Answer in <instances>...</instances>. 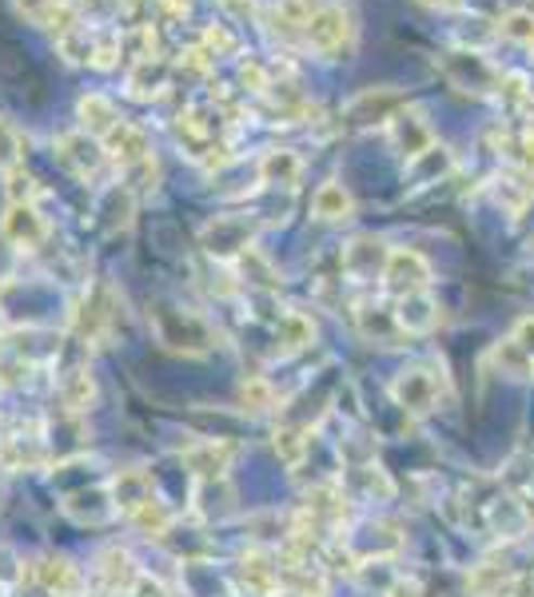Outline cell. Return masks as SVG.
Here are the masks:
<instances>
[{
	"mask_svg": "<svg viewBox=\"0 0 534 597\" xmlns=\"http://www.w3.org/2000/svg\"><path fill=\"white\" fill-rule=\"evenodd\" d=\"M383 291L403 299V295H419L431 287V263L419 256V251H411V247H391V256H387V268H383Z\"/></svg>",
	"mask_w": 534,
	"mask_h": 597,
	"instance_id": "obj_11",
	"label": "cell"
},
{
	"mask_svg": "<svg viewBox=\"0 0 534 597\" xmlns=\"http://www.w3.org/2000/svg\"><path fill=\"white\" fill-rule=\"evenodd\" d=\"M4 176H9V183H4L9 204H37V199H40V183L32 180L25 168H13V171H4Z\"/></svg>",
	"mask_w": 534,
	"mask_h": 597,
	"instance_id": "obj_39",
	"label": "cell"
},
{
	"mask_svg": "<svg viewBox=\"0 0 534 597\" xmlns=\"http://www.w3.org/2000/svg\"><path fill=\"white\" fill-rule=\"evenodd\" d=\"M0 168L4 171L21 168V135H16V128L4 116H0Z\"/></svg>",
	"mask_w": 534,
	"mask_h": 597,
	"instance_id": "obj_40",
	"label": "cell"
},
{
	"mask_svg": "<svg viewBox=\"0 0 534 597\" xmlns=\"http://www.w3.org/2000/svg\"><path fill=\"white\" fill-rule=\"evenodd\" d=\"M104 144H108V152H113V159L120 164V168H128V164H140V159L152 156L148 132H144V128H136V124H128V120L116 124L113 135H108Z\"/></svg>",
	"mask_w": 534,
	"mask_h": 597,
	"instance_id": "obj_27",
	"label": "cell"
},
{
	"mask_svg": "<svg viewBox=\"0 0 534 597\" xmlns=\"http://www.w3.org/2000/svg\"><path fill=\"white\" fill-rule=\"evenodd\" d=\"M116 323H120V299L113 283H92L73 311V339L84 347H100L116 335Z\"/></svg>",
	"mask_w": 534,
	"mask_h": 597,
	"instance_id": "obj_3",
	"label": "cell"
},
{
	"mask_svg": "<svg viewBox=\"0 0 534 597\" xmlns=\"http://www.w3.org/2000/svg\"><path fill=\"white\" fill-rule=\"evenodd\" d=\"M76 116H80V128H84L92 140H108V135H113V128L120 124V116H116V104L108 96H100V92H88V96H80V104H76Z\"/></svg>",
	"mask_w": 534,
	"mask_h": 597,
	"instance_id": "obj_26",
	"label": "cell"
},
{
	"mask_svg": "<svg viewBox=\"0 0 534 597\" xmlns=\"http://www.w3.org/2000/svg\"><path fill=\"white\" fill-rule=\"evenodd\" d=\"M272 451L287 470H296V466H303V458L311 451V430L296 427V423H279L272 434Z\"/></svg>",
	"mask_w": 534,
	"mask_h": 597,
	"instance_id": "obj_30",
	"label": "cell"
},
{
	"mask_svg": "<svg viewBox=\"0 0 534 597\" xmlns=\"http://www.w3.org/2000/svg\"><path fill=\"white\" fill-rule=\"evenodd\" d=\"M56 394L68 415H84L88 406L96 403V378L88 371V363H73L64 366L61 378H56Z\"/></svg>",
	"mask_w": 534,
	"mask_h": 597,
	"instance_id": "obj_23",
	"label": "cell"
},
{
	"mask_svg": "<svg viewBox=\"0 0 534 597\" xmlns=\"http://www.w3.org/2000/svg\"><path fill=\"white\" fill-rule=\"evenodd\" d=\"M164 80H168V73H164V64L152 56V61H140L136 68L128 73V92L136 100H152L164 88Z\"/></svg>",
	"mask_w": 534,
	"mask_h": 597,
	"instance_id": "obj_36",
	"label": "cell"
},
{
	"mask_svg": "<svg viewBox=\"0 0 534 597\" xmlns=\"http://www.w3.org/2000/svg\"><path fill=\"white\" fill-rule=\"evenodd\" d=\"M387 597H422V594H419V582H411V577H395L391 589H387Z\"/></svg>",
	"mask_w": 534,
	"mask_h": 597,
	"instance_id": "obj_44",
	"label": "cell"
},
{
	"mask_svg": "<svg viewBox=\"0 0 534 597\" xmlns=\"http://www.w3.org/2000/svg\"><path fill=\"white\" fill-rule=\"evenodd\" d=\"M275 566H279V589L287 597H327V566H320L308 554H296V549H284L275 554Z\"/></svg>",
	"mask_w": 534,
	"mask_h": 597,
	"instance_id": "obj_5",
	"label": "cell"
},
{
	"mask_svg": "<svg viewBox=\"0 0 534 597\" xmlns=\"http://www.w3.org/2000/svg\"><path fill=\"white\" fill-rule=\"evenodd\" d=\"M387 128H391V144H395V152H399V156H407V164L435 144V132L427 128V120H422L419 112H411V108L399 112V116L387 124Z\"/></svg>",
	"mask_w": 534,
	"mask_h": 597,
	"instance_id": "obj_22",
	"label": "cell"
},
{
	"mask_svg": "<svg viewBox=\"0 0 534 597\" xmlns=\"http://www.w3.org/2000/svg\"><path fill=\"white\" fill-rule=\"evenodd\" d=\"M443 73H447L451 85L463 88V92H474V96H491L503 85V73L486 61L483 52H447L443 56Z\"/></svg>",
	"mask_w": 534,
	"mask_h": 597,
	"instance_id": "obj_10",
	"label": "cell"
},
{
	"mask_svg": "<svg viewBox=\"0 0 534 597\" xmlns=\"http://www.w3.org/2000/svg\"><path fill=\"white\" fill-rule=\"evenodd\" d=\"M148 319L156 339L172 354L199 359V354H208L211 347H216V327H211L199 311H187V307H175V303H152Z\"/></svg>",
	"mask_w": 534,
	"mask_h": 597,
	"instance_id": "obj_2",
	"label": "cell"
},
{
	"mask_svg": "<svg viewBox=\"0 0 534 597\" xmlns=\"http://www.w3.org/2000/svg\"><path fill=\"white\" fill-rule=\"evenodd\" d=\"M128 597H168V589H164V582H156L152 573H140L136 585H132V594Z\"/></svg>",
	"mask_w": 534,
	"mask_h": 597,
	"instance_id": "obj_42",
	"label": "cell"
},
{
	"mask_svg": "<svg viewBox=\"0 0 534 597\" xmlns=\"http://www.w3.org/2000/svg\"><path fill=\"white\" fill-rule=\"evenodd\" d=\"M491 363H495L498 371H503V375H515V378H531V375H534L531 354L522 351V347H519L515 339H503V342H498L495 351H491Z\"/></svg>",
	"mask_w": 534,
	"mask_h": 597,
	"instance_id": "obj_37",
	"label": "cell"
},
{
	"mask_svg": "<svg viewBox=\"0 0 534 597\" xmlns=\"http://www.w3.org/2000/svg\"><path fill=\"white\" fill-rule=\"evenodd\" d=\"M311 216L320 223H348L355 216V199L339 180H327L311 195Z\"/></svg>",
	"mask_w": 534,
	"mask_h": 597,
	"instance_id": "obj_25",
	"label": "cell"
},
{
	"mask_svg": "<svg viewBox=\"0 0 534 597\" xmlns=\"http://www.w3.org/2000/svg\"><path fill=\"white\" fill-rule=\"evenodd\" d=\"M315 339V323L303 311H284L275 319V359H291V354L308 351Z\"/></svg>",
	"mask_w": 534,
	"mask_h": 597,
	"instance_id": "obj_24",
	"label": "cell"
},
{
	"mask_svg": "<svg viewBox=\"0 0 534 597\" xmlns=\"http://www.w3.org/2000/svg\"><path fill=\"white\" fill-rule=\"evenodd\" d=\"M351 33V16L339 4H324V9H311L308 25H303V40L315 52H339L343 40Z\"/></svg>",
	"mask_w": 534,
	"mask_h": 597,
	"instance_id": "obj_17",
	"label": "cell"
},
{
	"mask_svg": "<svg viewBox=\"0 0 534 597\" xmlns=\"http://www.w3.org/2000/svg\"><path fill=\"white\" fill-rule=\"evenodd\" d=\"M251 235H256V223L244 220V216H216V220L204 228L199 244L208 256H216L220 263H232V259H244L251 251Z\"/></svg>",
	"mask_w": 534,
	"mask_h": 597,
	"instance_id": "obj_6",
	"label": "cell"
},
{
	"mask_svg": "<svg viewBox=\"0 0 534 597\" xmlns=\"http://www.w3.org/2000/svg\"><path fill=\"white\" fill-rule=\"evenodd\" d=\"M108 494H113V506L120 518H132L136 510H144L152 498H160L156 494V482H152L148 470H120V475L108 478Z\"/></svg>",
	"mask_w": 534,
	"mask_h": 597,
	"instance_id": "obj_18",
	"label": "cell"
},
{
	"mask_svg": "<svg viewBox=\"0 0 534 597\" xmlns=\"http://www.w3.org/2000/svg\"><path fill=\"white\" fill-rule=\"evenodd\" d=\"M16 256H21V251H16V247L9 244V239H4V235H0V291H4V287H13V275H16Z\"/></svg>",
	"mask_w": 534,
	"mask_h": 597,
	"instance_id": "obj_41",
	"label": "cell"
},
{
	"mask_svg": "<svg viewBox=\"0 0 534 597\" xmlns=\"http://www.w3.org/2000/svg\"><path fill=\"white\" fill-rule=\"evenodd\" d=\"M44 463H49L44 430H13V434H0V470L25 475V470H40Z\"/></svg>",
	"mask_w": 534,
	"mask_h": 597,
	"instance_id": "obj_14",
	"label": "cell"
},
{
	"mask_svg": "<svg viewBox=\"0 0 534 597\" xmlns=\"http://www.w3.org/2000/svg\"><path fill=\"white\" fill-rule=\"evenodd\" d=\"M13 594H40V597H84V577L68 558L44 554V558L25 561L16 577Z\"/></svg>",
	"mask_w": 534,
	"mask_h": 597,
	"instance_id": "obj_4",
	"label": "cell"
},
{
	"mask_svg": "<svg viewBox=\"0 0 534 597\" xmlns=\"http://www.w3.org/2000/svg\"><path fill=\"white\" fill-rule=\"evenodd\" d=\"M467 589L474 597H519V573H510L507 566H474L467 573Z\"/></svg>",
	"mask_w": 534,
	"mask_h": 597,
	"instance_id": "obj_29",
	"label": "cell"
},
{
	"mask_svg": "<svg viewBox=\"0 0 534 597\" xmlns=\"http://www.w3.org/2000/svg\"><path fill=\"white\" fill-rule=\"evenodd\" d=\"M64 514L73 518L76 525H104L116 518V506H113V494H108V482L104 486H92V490H76L64 498Z\"/></svg>",
	"mask_w": 534,
	"mask_h": 597,
	"instance_id": "obj_21",
	"label": "cell"
},
{
	"mask_svg": "<svg viewBox=\"0 0 534 597\" xmlns=\"http://www.w3.org/2000/svg\"><path fill=\"white\" fill-rule=\"evenodd\" d=\"M0 498H4V490H0Z\"/></svg>",
	"mask_w": 534,
	"mask_h": 597,
	"instance_id": "obj_47",
	"label": "cell"
},
{
	"mask_svg": "<svg viewBox=\"0 0 534 597\" xmlns=\"http://www.w3.org/2000/svg\"><path fill=\"white\" fill-rule=\"evenodd\" d=\"M403 108H407V92H395V88H363L360 96L348 100L343 124H351V128H375V124H391Z\"/></svg>",
	"mask_w": 534,
	"mask_h": 597,
	"instance_id": "obj_9",
	"label": "cell"
},
{
	"mask_svg": "<svg viewBox=\"0 0 534 597\" xmlns=\"http://www.w3.org/2000/svg\"><path fill=\"white\" fill-rule=\"evenodd\" d=\"M531 180H526V171H507V176H498L495 180V199L503 204V208L510 211V216H522V208L531 204Z\"/></svg>",
	"mask_w": 534,
	"mask_h": 597,
	"instance_id": "obj_35",
	"label": "cell"
},
{
	"mask_svg": "<svg viewBox=\"0 0 534 597\" xmlns=\"http://www.w3.org/2000/svg\"><path fill=\"white\" fill-rule=\"evenodd\" d=\"M348 478L363 486V498H375V502H391V498H395V482H391V475H387V470L375 463V458L351 463L348 466Z\"/></svg>",
	"mask_w": 534,
	"mask_h": 597,
	"instance_id": "obj_31",
	"label": "cell"
},
{
	"mask_svg": "<svg viewBox=\"0 0 534 597\" xmlns=\"http://www.w3.org/2000/svg\"><path fill=\"white\" fill-rule=\"evenodd\" d=\"M208 49L216 52V56H220V52H232L236 49V37H232V33H224V28H208Z\"/></svg>",
	"mask_w": 534,
	"mask_h": 597,
	"instance_id": "obj_43",
	"label": "cell"
},
{
	"mask_svg": "<svg viewBox=\"0 0 534 597\" xmlns=\"http://www.w3.org/2000/svg\"><path fill=\"white\" fill-rule=\"evenodd\" d=\"M498 37H507L510 44H522V49H534V13H507L498 21Z\"/></svg>",
	"mask_w": 534,
	"mask_h": 597,
	"instance_id": "obj_38",
	"label": "cell"
},
{
	"mask_svg": "<svg viewBox=\"0 0 534 597\" xmlns=\"http://www.w3.org/2000/svg\"><path fill=\"white\" fill-rule=\"evenodd\" d=\"M275 399L279 394H275V387L263 375H248L236 387V403L244 415H268V411H275Z\"/></svg>",
	"mask_w": 534,
	"mask_h": 597,
	"instance_id": "obj_33",
	"label": "cell"
},
{
	"mask_svg": "<svg viewBox=\"0 0 534 597\" xmlns=\"http://www.w3.org/2000/svg\"><path fill=\"white\" fill-rule=\"evenodd\" d=\"M522 510H526V518H534V478H531V490H526V502H522Z\"/></svg>",
	"mask_w": 534,
	"mask_h": 597,
	"instance_id": "obj_46",
	"label": "cell"
},
{
	"mask_svg": "<svg viewBox=\"0 0 534 597\" xmlns=\"http://www.w3.org/2000/svg\"><path fill=\"white\" fill-rule=\"evenodd\" d=\"M128 522L136 525V530H140V534H144V537H156V542H164V537L172 534L175 514L168 510V502H164V498H152L148 506H144V510L132 514Z\"/></svg>",
	"mask_w": 534,
	"mask_h": 597,
	"instance_id": "obj_34",
	"label": "cell"
},
{
	"mask_svg": "<svg viewBox=\"0 0 534 597\" xmlns=\"http://www.w3.org/2000/svg\"><path fill=\"white\" fill-rule=\"evenodd\" d=\"M455 168V156H451L447 147L443 144H431L427 147V152H422V156H415L407 164V171H411V183H415V187H427V183H439L443 180V176H447V171Z\"/></svg>",
	"mask_w": 534,
	"mask_h": 597,
	"instance_id": "obj_32",
	"label": "cell"
},
{
	"mask_svg": "<svg viewBox=\"0 0 534 597\" xmlns=\"http://www.w3.org/2000/svg\"><path fill=\"white\" fill-rule=\"evenodd\" d=\"M260 180L268 187H296L303 180V159L291 147H272L260 156Z\"/></svg>",
	"mask_w": 534,
	"mask_h": 597,
	"instance_id": "obj_28",
	"label": "cell"
},
{
	"mask_svg": "<svg viewBox=\"0 0 534 597\" xmlns=\"http://www.w3.org/2000/svg\"><path fill=\"white\" fill-rule=\"evenodd\" d=\"M92 577H96L100 594L108 597H128L132 594V585L140 577V566L132 561V554L120 546H108L96 554V566H92Z\"/></svg>",
	"mask_w": 534,
	"mask_h": 597,
	"instance_id": "obj_15",
	"label": "cell"
},
{
	"mask_svg": "<svg viewBox=\"0 0 534 597\" xmlns=\"http://www.w3.org/2000/svg\"><path fill=\"white\" fill-rule=\"evenodd\" d=\"M391 315H395L399 335H431V330L439 327V303L427 291L395 299Z\"/></svg>",
	"mask_w": 534,
	"mask_h": 597,
	"instance_id": "obj_20",
	"label": "cell"
},
{
	"mask_svg": "<svg viewBox=\"0 0 534 597\" xmlns=\"http://www.w3.org/2000/svg\"><path fill=\"white\" fill-rule=\"evenodd\" d=\"M239 594L248 597H279V566H275V554L263 546H251L239 554L236 561V573H232Z\"/></svg>",
	"mask_w": 534,
	"mask_h": 597,
	"instance_id": "obj_8",
	"label": "cell"
},
{
	"mask_svg": "<svg viewBox=\"0 0 534 597\" xmlns=\"http://www.w3.org/2000/svg\"><path fill=\"white\" fill-rule=\"evenodd\" d=\"M0 235L25 256V251H37L49 239V223L37 211V204H9V216L0 223Z\"/></svg>",
	"mask_w": 534,
	"mask_h": 597,
	"instance_id": "obj_16",
	"label": "cell"
},
{
	"mask_svg": "<svg viewBox=\"0 0 534 597\" xmlns=\"http://www.w3.org/2000/svg\"><path fill=\"white\" fill-rule=\"evenodd\" d=\"M52 147H56V159L73 171L76 180H92V176L100 171V164H104V147H100L88 132L61 135Z\"/></svg>",
	"mask_w": 534,
	"mask_h": 597,
	"instance_id": "obj_19",
	"label": "cell"
},
{
	"mask_svg": "<svg viewBox=\"0 0 534 597\" xmlns=\"http://www.w3.org/2000/svg\"><path fill=\"white\" fill-rule=\"evenodd\" d=\"M303 514L311 522L320 525L324 534L331 537H343V530L351 525V498L348 490L339 482H320V486L308 490V502H303Z\"/></svg>",
	"mask_w": 534,
	"mask_h": 597,
	"instance_id": "obj_7",
	"label": "cell"
},
{
	"mask_svg": "<svg viewBox=\"0 0 534 597\" xmlns=\"http://www.w3.org/2000/svg\"><path fill=\"white\" fill-rule=\"evenodd\" d=\"M387 256L391 247L375 235H355L343 244V256H339V268L348 275V283H375V275L383 280V268H387Z\"/></svg>",
	"mask_w": 534,
	"mask_h": 597,
	"instance_id": "obj_13",
	"label": "cell"
},
{
	"mask_svg": "<svg viewBox=\"0 0 534 597\" xmlns=\"http://www.w3.org/2000/svg\"><path fill=\"white\" fill-rule=\"evenodd\" d=\"M236 454H239L236 442L196 439L180 451V463L187 466V475L196 478V482H216V478H227V470H232V463H236Z\"/></svg>",
	"mask_w": 534,
	"mask_h": 597,
	"instance_id": "obj_12",
	"label": "cell"
},
{
	"mask_svg": "<svg viewBox=\"0 0 534 597\" xmlns=\"http://www.w3.org/2000/svg\"><path fill=\"white\" fill-rule=\"evenodd\" d=\"M391 399H395V406H403L411 418L435 415L439 403L451 399L447 366L439 363V359H422V363L403 366L395 375V382H391Z\"/></svg>",
	"mask_w": 534,
	"mask_h": 597,
	"instance_id": "obj_1",
	"label": "cell"
},
{
	"mask_svg": "<svg viewBox=\"0 0 534 597\" xmlns=\"http://www.w3.org/2000/svg\"><path fill=\"white\" fill-rule=\"evenodd\" d=\"M419 4H427V9H439V13H447V9H459L463 0H419Z\"/></svg>",
	"mask_w": 534,
	"mask_h": 597,
	"instance_id": "obj_45",
	"label": "cell"
}]
</instances>
